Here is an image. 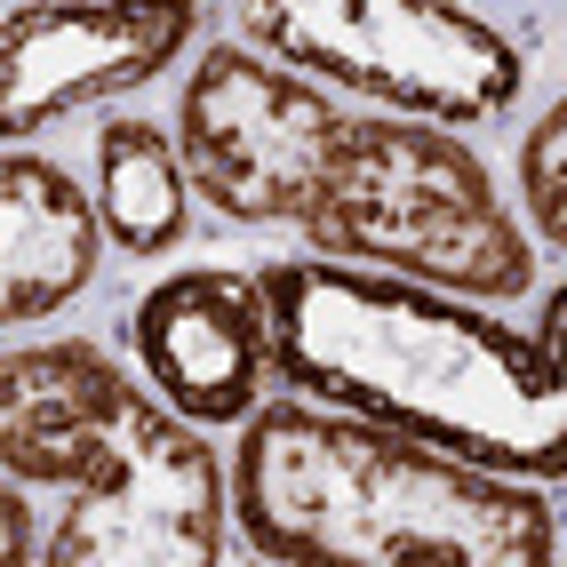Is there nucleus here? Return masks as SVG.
I'll return each instance as SVG.
<instances>
[{
    "mask_svg": "<svg viewBox=\"0 0 567 567\" xmlns=\"http://www.w3.org/2000/svg\"><path fill=\"white\" fill-rule=\"evenodd\" d=\"M256 280L272 312V384L296 400L368 415L504 480L567 472L559 352L512 320L336 256H280Z\"/></svg>",
    "mask_w": 567,
    "mask_h": 567,
    "instance_id": "obj_1",
    "label": "nucleus"
},
{
    "mask_svg": "<svg viewBox=\"0 0 567 567\" xmlns=\"http://www.w3.org/2000/svg\"><path fill=\"white\" fill-rule=\"evenodd\" d=\"M233 447V504L256 559L280 567H551V496L447 447L320 400H256Z\"/></svg>",
    "mask_w": 567,
    "mask_h": 567,
    "instance_id": "obj_2",
    "label": "nucleus"
},
{
    "mask_svg": "<svg viewBox=\"0 0 567 567\" xmlns=\"http://www.w3.org/2000/svg\"><path fill=\"white\" fill-rule=\"evenodd\" d=\"M296 233L312 240V256L400 272L472 305H519L536 288V248L496 200L487 168L447 128L400 121V112H375V121L344 112V136Z\"/></svg>",
    "mask_w": 567,
    "mask_h": 567,
    "instance_id": "obj_3",
    "label": "nucleus"
},
{
    "mask_svg": "<svg viewBox=\"0 0 567 567\" xmlns=\"http://www.w3.org/2000/svg\"><path fill=\"white\" fill-rule=\"evenodd\" d=\"M248 41L432 128H480L527 89V56L464 0H248Z\"/></svg>",
    "mask_w": 567,
    "mask_h": 567,
    "instance_id": "obj_4",
    "label": "nucleus"
},
{
    "mask_svg": "<svg viewBox=\"0 0 567 567\" xmlns=\"http://www.w3.org/2000/svg\"><path fill=\"white\" fill-rule=\"evenodd\" d=\"M176 161L184 184L233 224H305L344 112L320 81L272 64L248 41H216L193 56L176 96Z\"/></svg>",
    "mask_w": 567,
    "mask_h": 567,
    "instance_id": "obj_5",
    "label": "nucleus"
},
{
    "mask_svg": "<svg viewBox=\"0 0 567 567\" xmlns=\"http://www.w3.org/2000/svg\"><path fill=\"white\" fill-rule=\"evenodd\" d=\"M224 464L176 408L144 400L128 447L96 487L56 512L49 567H216L224 559Z\"/></svg>",
    "mask_w": 567,
    "mask_h": 567,
    "instance_id": "obj_6",
    "label": "nucleus"
},
{
    "mask_svg": "<svg viewBox=\"0 0 567 567\" xmlns=\"http://www.w3.org/2000/svg\"><path fill=\"white\" fill-rule=\"evenodd\" d=\"M200 0H24L0 17V144L184 64Z\"/></svg>",
    "mask_w": 567,
    "mask_h": 567,
    "instance_id": "obj_7",
    "label": "nucleus"
},
{
    "mask_svg": "<svg viewBox=\"0 0 567 567\" xmlns=\"http://www.w3.org/2000/svg\"><path fill=\"white\" fill-rule=\"evenodd\" d=\"M128 352L144 368L161 408L184 424L224 432L264 400L272 384V312H264V280L240 264H193L144 288L128 312Z\"/></svg>",
    "mask_w": 567,
    "mask_h": 567,
    "instance_id": "obj_8",
    "label": "nucleus"
},
{
    "mask_svg": "<svg viewBox=\"0 0 567 567\" xmlns=\"http://www.w3.org/2000/svg\"><path fill=\"white\" fill-rule=\"evenodd\" d=\"M144 384H128L121 360L64 336V344L0 352V472L24 487H96L112 456L128 447Z\"/></svg>",
    "mask_w": 567,
    "mask_h": 567,
    "instance_id": "obj_9",
    "label": "nucleus"
},
{
    "mask_svg": "<svg viewBox=\"0 0 567 567\" xmlns=\"http://www.w3.org/2000/svg\"><path fill=\"white\" fill-rule=\"evenodd\" d=\"M104 224L72 168L0 144V328L56 320L96 280Z\"/></svg>",
    "mask_w": 567,
    "mask_h": 567,
    "instance_id": "obj_10",
    "label": "nucleus"
},
{
    "mask_svg": "<svg viewBox=\"0 0 567 567\" xmlns=\"http://www.w3.org/2000/svg\"><path fill=\"white\" fill-rule=\"evenodd\" d=\"M96 224L121 256H168L193 233V184L161 121H112L96 136Z\"/></svg>",
    "mask_w": 567,
    "mask_h": 567,
    "instance_id": "obj_11",
    "label": "nucleus"
},
{
    "mask_svg": "<svg viewBox=\"0 0 567 567\" xmlns=\"http://www.w3.org/2000/svg\"><path fill=\"white\" fill-rule=\"evenodd\" d=\"M559 161H567V112L551 104L544 121L527 128V144H519V208H527V224H536L544 248L567 240V176H559Z\"/></svg>",
    "mask_w": 567,
    "mask_h": 567,
    "instance_id": "obj_12",
    "label": "nucleus"
},
{
    "mask_svg": "<svg viewBox=\"0 0 567 567\" xmlns=\"http://www.w3.org/2000/svg\"><path fill=\"white\" fill-rule=\"evenodd\" d=\"M32 551V504H24V480H9L0 472V567H24Z\"/></svg>",
    "mask_w": 567,
    "mask_h": 567,
    "instance_id": "obj_13",
    "label": "nucleus"
}]
</instances>
